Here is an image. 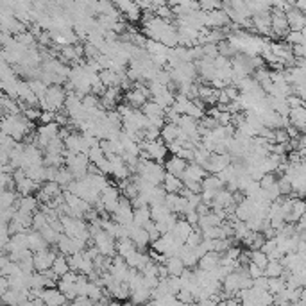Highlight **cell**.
<instances>
[{"label": "cell", "mask_w": 306, "mask_h": 306, "mask_svg": "<svg viewBox=\"0 0 306 306\" xmlns=\"http://www.w3.org/2000/svg\"><path fill=\"white\" fill-rule=\"evenodd\" d=\"M59 254V251H57L56 245H49V247H45V249L41 251H36V253H33V265H34V270H38V272H43V270L50 269V265H52L54 258Z\"/></svg>", "instance_id": "6da1fadb"}, {"label": "cell", "mask_w": 306, "mask_h": 306, "mask_svg": "<svg viewBox=\"0 0 306 306\" xmlns=\"http://www.w3.org/2000/svg\"><path fill=\"white\" fill-rule=\"evenodd\" d=\"M90 244H93L98 249V253L104 254V256L113 258L115 254H117V249H115V238L111 237L110 233L104 231V229H100L98 233H95L93 237L90 238Z\"/></svg>", "instance_id": "7a4b0ae2"}, {"label": "cell", "mask_w": 306, "mask_h": 306, "mask_svg": "<svg viewBox=\"0 0 306 306\" xmlns=\"http://www.w3.org/2000/svg\"><path fill=\"white\" fill-rule=\"evenodd\" d=\"M79 272H74V270H68L57 279V288L61 290V294L66 297V301H74V297L77 295L75 292V278H77Z\"/></svg>", "instance_id": "3957f363"}, {"label": "cell", "mask_w": 306, "mask_h": 306, "mask_svg": "<svg viewBox=\"0 0 306 306\" xmlns=\"http://www.w3.org/2000/svg\"><path fill=\"white\" fill-rule=\"evenodd\" d=\"M63 192V188L56 183V181H43L36 190V199L40 202H49L54 197H57Z\"/></svg>", "instance_id": "277c9868"}, {"label": "cell", "mask_w": 306, "mask_h": 306, "mask_svg": "<svg viewBox=\"0 0 306 306\" xmlns=\"http://www.w3.org/2000/svg\"><path fill=\"white\" fill-rule=\"evenodd\" d=\"M127 272H129V267H127L126 260L119 254H115L111 258V265H110V274L113 276L115 281H126Z\"/></svg>", "instance_id": "5b68a950"}, {"label": "cell", "mask_w": 306, "mask_h": 306, "mask_svg": "<svg viewBox=\"0 0 306 306\" xmlns=\"http://www.w3.org/2000/svg\"><path fill=\"white\" fill-rule=\"evenodd\" d=\"M40 297L43 299V304H49V306H54V304H65L66 297L61 294V290L57 288V286H50V288H43L41 290Z\"/></svg>", "instance_id": "8992f818"}, {"label": "cell", "mask_w": 306, "mask_h": 306, "mask_svg": "<svg viewBox=\"0 0 306 306\" xmlns=\"http://www.w3.org/2000/svg\"><path fill=\"white\" fill-rule=\"evenodd\" d=\"M126 263H127V267H131V269H136V270H142L143 269V265L147 263L149 260H151V256H149L145 251H142V249H135L131 254H127L126 258Z\"/></svg>", "instance_id": "52a82bcc"}, {"label": "cell", "mask_w": 306, "mask_h": 306, "mask_svg": "<svg viewBox=\"0 0 306 306\" xmlns=\"http://www.w3.org/2000/svg\"><path fill=\"white\" fill-rule=\"evenodd\" d=\"M288 122H290V126L297 127L301 133H304V127H306V110H304V106L290 108Z\"/></svg>", "instance_id": "ba28073f"}, {"label": "cell", "mask_w": 306, "mask_h": 306, "mask_svg": "<svg viewBox=\"0 0 306 306\" xmlns=\"http://www.w3.org/2000/svg\"><path fill=\"white\" fill-rule=\"evenodd\" d=\"M206 174H208V172L204 170V167H200L199 163H195V161H188L186 168H184V172L181 174V179H192V181H199L200 183Z\"/></svg>", "instance_id": "9c48e42d"}, {"label": "cell", "mask_w": 306, "mask_h": 306, "mask_svg": "<svg viewBox=\"0 0 306 306\" xmlns=\"http://www.w3.org/2000/svg\"><path fill=\"white\" fill-rule=\"evenodd\" d=\"M124 102H127L129 106L133 108H142L143 104H145V100H149V97L145 93H143L142 90H138V88H131V90L126 91V95H122Z\"/></svg>", "instance_id": "30bf717a"}, {"label": "cell", "mask_w": 306, "mask_h": 306, "mask_svg": "<svg viewBox=\"0 0 306 306\" xmlns=\"http://www.w3.org/2000/svg\"><path fill=\"white\" fill-rule=\"evenodd\" d=\"M186 159L179 158V156L172 154L170 158L165 161V172H170V174H174V176L181 177V174L184 172V168H186Z\"/></svg>", "instance_id": "8fae6325"}, {"label": "cell", "mask_w": 306, "mask_h": 306, "mask_svg": "<svg viewBox=\"0 0 306 306\" xmlns=\"http://www.w3.org/2000/svg\"><path fill=\"white\" fill-rule=\"evenodd\" d=\"M27 247L33 253H36V251H41L45 249V247H49V244L45 242V238L41 237V233L36 231V229H29L27 231Z\"/></svg>", "instance_id": "7c38bea8"}, {"label": "cell", "mask_w": 306, "mask_h": 306, "mask_svg": "<svg viewBox=\"0 0 306 306\" xmlns=\"http://www.w3.org/2000/svg\"><path fill=\"white\" fill-rule=\"evenodd\" d=\"M15 206H17L18 210H24V212L34 213L40 208V200H38L36 195H33V193H29V195H18Z\"/></svg>", "instance_id": "4fadbf2b"}, {"label": "cell", "mask_w": 306, "mask_h": 306, "mask_svg": "<svg viewBox=\"0 0 306 306\" xmlns=\"http://www.w3.org/2000/svg\"><path fill=\"white\" fill-rule=\"evenodd\" d=\"M177 256L181 258V261H183L184 267H188V269H193V267H197V261H199V256H197V254H195V249H193V247H190V245L183 244V247H181V249H179Z\"/></svg>", "instance_id": "5bb4252c"}, {"label": "cell", "mask_w": 306, "mask_h": 306, "mask_svg": "<svg viewBox=\"0 0 306 306\" xmlns=\"http://www.w3.org/2000/svg\"><path fill=\"white\" fill-rule=\"evenodd\" d=\"M219 261H221V254L217 253V251H208L206 254L199 258L197 261V267L202 270H213L217 265H219Z\"/></svg>", "instance_id": "9a60e30c"}, {"label": "cell", "mask_w": 306, "mask_h": 306, "mask_svg": "<svg viewBox=\"0 0 306 306\" xmlns=\"http://www.w3.org/2000/svg\"><path fill=\"white\" fill-rule=\"evenodd\" d=\"M177 127L179 131L186 133L188 136L197 133V127H199V120L197 119H192L190 115H179V120H177Z\"/></svg>", "instance_id": "2e32d148"}, {"label": "cell", "mask_w": 306, "mask_h": 306, "mask_svg": "<svg viewBox=\"0 0 306 306\" xmlns=\"http://www.w3.org/2000/svg\"><path fill=\"white\" fill-rule=\"evenodd\" d=\"M140 111H142L147 119H156V117H163L165 119V108H161L158 102H154L152 98L151 100H145V104L140 108Z\"/></svg>", "instance_id": "e0dca14e"}, {"label": "cell", "mask_w": 306, "mask_h": 306, "mask_svg": "<svg viewBox=\"0 0 306 306\" xmlns=\"http://www.w3.org/2000/svg\"><path fill=\"white\" fill-rule=\"evenodd\" d=\"M161 186L165 188V192L177 193L181 190V186H183V181H181V177L174 176V174H170V172H165V177H163V181H161Z\"/></svg>", "instance_id": "ac0fdd59"}, {"label": "cell", "mask_w": 306, "mask_h": 306, "mask_svg": "<svg viewBox=\"0 0 306 306\" xmlns=\"http://www.w3.org/2000/svg\"><path fill=\"white\" fill-rule=\"evenodd\" d=\"M115 249H117V254H119V256L126 258L127 254H131L136 249V245L129 237H124V238H117V240H115Z\"/></svg>", "instance_id": "d6986e66"}, {"label": "cell", "mask_w": 306, "mask_h": 306, "mask_svg": "<svg viewBox=\"0 0 306 306\" xmlns=\"http://www.w3.org/2000/svg\"><path fill=\"white\" fill-rule=\"evenodd\" d=\"M65 149L66 151H72V152H82V140H81V133L77 131H72L65 140Z\"/></svg>", "instance_id": "ffe728a7"}, {"label": "cell", "mask_w": 306, "mask_h": 306, "mask_svg": "<svg viewBox=\"0 0 306 306\" xmlns=\"http://www.w3.org/2000/svg\"><path fill=\"white\" fill-rule=\"evenodd\" d=\"M163 263L168 270V276H179L184 270V263L181 261L179 256H167Z\"/></svg>", "instance_id": "44dd1931"}, {"label": "cell", "mask_w": 306, "mask_h": 306, "mask_svg": "<svg viewBox=\"0 0 306 306\" xmlns=\"http://www.w3.org/2000/svg\"><path fill=\"white\" fill-rule=\"evenodd\" d=\"M149 221H152V219H151V212H149V206H142V208H133V224L143 228V226L147 224Z\"/></svg>", "instance_id": "7402d4cb"}, {"label": "cell", "mask_w": 306, "mask_h": 306, "mask_svg": "<svg viewBox=\"0 0 306 306\" xmlns=\"http://www.w3.org/2000/svg\"><path fill=\"white\" fill-rule=\"evenodd\" d=\"M177 131H179V127H177V124H172V122H165V126L159 129V138L163 140L165 143L172 142V140L177 138Z\"/></svg>", "instance_id": "603a6c76"}, {"label": "cell", "mask_w": 306, "mask_h": 306, "mask_svg": "<svg viewBox=\"0 0 306 306\" xmlns=\"http://www.w3.org/2000/svg\"><path fill=\"white\" fill-rule=\"evenodd\" d=\"M50 269L56 272V276L57 278H61L63 274L65 272H68L70 270V267H68V260H66V256L65 254H57L56 258H54V261H52V265H50Z\"/></svg>", "instance_id": "cb8c5ba5"}, {"label": "cell", "mask_w": 306, "mask_h": 306, "mask_svg": "<svg viewBox=\"0 0 306 306\" xmlns=\"http://www.w3.org/2000/svg\"><path fill=\"white\" fill-rule=\"evenodd\" d=\"M283 269L285 267L281 265L279 260H269L267 265L263 267V276H267V278H278V276H281Z\"/></svg>", "instance_id": "d4e9b609"}, {"label": "cell", "mask_w": 306, "mask_h": 306, "mask_svg": "<svg viewBox=\"0 0 306 306\" xmlns=\"http://www.w3.org/2000/svg\"><path fill=\"white\" fill-rule=\"evenodd\" d=\"M18 199L17 190H9V188H4L0 190V208H9V206H15Z\"/></svg>", "instance_id": "484cf974"}, {"label": "cell", "mask_w": 306, "mask_h": 306, "mask_svg": "<svg viewBox=\"0 0 306 306\" xmlns=\"http://www.w3.org/2000/svg\"><path fill=\"white\" fill-rule=\"evenodd\" d=\"M202 188H208V190H221L224 188V183L221 181V177L217 176V174H206L200 181V190Z\"/></svg>", "instance_id": "4316f807"}, {"label": "cell", "mask_w": 306, "mask_h": 306, "mask_svg": "<svg viewBox=\"0 0 306 306\" xmlns=\"http://www.w3.org/2000/svg\"><path fill=\"white\" fill-rule=\"evenodd\" d=\"M63 151H65V143L59 136H56V138L49 140V143L43 149V154H61Z\"/></svg>", "instance_id": "83f0119b"}, {"label": "cell", "mask_w": 306, "mask_h": 306, "mask_svg": "<svg viewBox=\"0 0 306 306\" xmlns=\"http://www.w3.org/2000/svg\"><path fill=\"white\" fill-rule=\"evenodd\" d=\"M129 299L133 302H149V299H151V288L142 286V288H138V290H131Z\"/></svg>", "instance_id": "f1b7e54d"}, {"label": "cell", "mask_w": 306, "mask_h": 306, "mask_svg": "<svg viewBox=\"0 0 306 306\" xmlns=\"http://www.w3.org/2000/svg\"><path fill=\"white\" fill-rule=\"evenodd\" d=\"M72 179H74V176H72V172H70L68 168H66V167H63V165H61V167H59V168H57V172H56V177H54V181H56V183L59 184V186H61V188H65L66 184H68Z\"/></svg>", "instance_id": "f546056e"}, {"label": "cell", "mask_w": 306, "mask_h": 306, "mask_svg": "<svg viewBox=\"0 0 306 306\" xmlns=\"http://www.w3.org/2000/svg\"><path fill=\"white\" fill-rule=\"evenodd\" d=\"M40 233H41V237L45 238V242H47L49 245H56L57 238H59V235H61V233H57L56 229H54L50 224H45V226H43V228L40 229Z\"/></svg>", "instance_id": "4dcf8cb0"}, {"label": "cell", "mask_w": 306, "mask_h": 306, "mask_svg": "<svg viewBox=\"0 0 306 306\" xmlns=\"http://www.w3.org/2000/svg\"><path fill=\"white\" fill-rule=\"evenodd\" d=\"M102 294H104V288H102L98 283L95 281H88V285H86V295L91 299L93 302H97L98 299L102 297Z\"/></svg>", "instance_id": "1f68e13d"}, {"label": "cell", "mask_w": 306, "mask_h": 306, "mask_svg": "<svg viewBox=\"0 0 306 306\" xmlns=\"http://www.w3.org/2000/svg\"><path fill=\"white\" fill-rule=\"evenodd\" d=\"M285 288H286L285 279H283L281 276H278V278H269V283H267V290H269L272 295L279 294V292H283Z\"/></svg>", "instance_id": "d6a6232c"}, {"label": "cell", "mask_w": 306, "mask_h": 306, "mask_svg": "<svg viewBox=\"0 0 306 306\" xmlns=\"http://www.w3.org/2000/svg\"><path fill=\"white\" fill-rule=\"evenodd\" d=\"M183 115H190L192 119H197V120H200L204 117V108L202 106H199V104H195L193 100H188V104H186V110H184V113Z\"/></svg>", "instance_id": "836d02e7"}, {"label": "cell", "mask_w": 306, "mask_h": 306, "mask_svg": "<svg viewBox=\"0 0 306 306\" xmlns=\"http://www.w3.org/2000/svg\"><path fill=\"white\" fill-rule=\"evenodd\" d=\"M43 165L45 167H56L59 168L61 165H65V158L61 154H43Z\"/></svg>", "instance_id": "e575fe53"}, {"label": "cell", "mask_w": 306, "mask_h": 306, "mask_svg": "<svg viewBox=\"0 0 306 306\" xmlns=\"http://www.w3.org/2000/svg\"><path fill=\"white\" fill-rule=\"evenodd\" d=\"M249 261H253V263H256L258 267H261V269H263L269 260H267V254L263 253L261 249H251L249 251Z\"/></svg>", "instance_id": "d590c367"}, {"label": "cell", "mask_w": 306, "mask_h": 306, "mask_svg": "<svg viewBox=\"0 0 306 306\" xmlns=\"http://www.w3.org/2000/svg\"><path fill=\"white\" fill-rule=\"evenodd\" d=\"M45 224H49L47 222V215L41 210H36V212L33 213V222H31V229H36V231H40L41 228Z\"/></svg>", "instance_id": "8d00e7d4"}, {"label": "cell", "mask_w": 306, "mask_h": 306, "mask_svg": "<svg viewBox=\"0 0 306 306\" xmlns=\"http://www.w3.org/2000/svg\"><path fill=\"white\" fill-rule=\"evenodd\" d=\"M86 154H88V159H90V163H97L98 159H102L104 158V151H102L100 149V145H93V147H90L88 149V152H86Z\"/></svg>", "instance_id": "74e56055"}, {"label": "cell", "mask_w": 306, "mask_h": 306, "mask_svg": "<svg viewBox=\"0 0 306 306\" xmlns=\"http://www.w3.org/2000/svg\"><path fill=\"white\" fill-rule=\"evenodd\" d=\"M245 270H247V274H249V278H253V279L263 276V269H261V267H258L256 263H253V261H247Z\"/></svg>", "instance_id": "f35d334b"}, {"label": "cell", "mask_w": 306, "mask_h": 306, "mask_svg": "<svg viewBox=\"0 0 306 306\" xmlns=\"http://www.w3.org/2000/svg\"><path fill=\"white\" fill-rule=\"evenodd\" d=\"M176 297H177V301H179L181 304H184V302H193V301H195L193 294L188 288H179V292L176 294Z\"/></svg>", "instance_id": "ab89813d"}, {"label": "cell", "mask_w": 306, "mask_h": 306, "mask_svg": "<svg viewBox=\"0 0 306 306\" xmlns=\"http://www.w3.org/2000/svg\"><path fill=\"white\" fill-rule=\"evenodd\" d=\"M286 41H288L290 45H297V43H302V45H304V36H302V31H292V33H288Z\"/></svg>", "instance_id": "60d3db41"}, {"label": "cell", "mask_w": 306, "mask_h": 306, "mask_svg": "<svg viewBox=\"0 0 306 306\" xmlns=\"http://www.w3.org/2000/svg\"><path fill=\"white\" fill-rule=\"evenodd\" d=\"M167 285H168V290H170L172 294H177L179 288H181L179 276H167Z\"/></svg>", "instance_id": "b9f144b4"}, {"label": "cell", "mask_w": 306, "mask_h": 306, "mask_svg": "<svg viewBox=\"0 0 306 306\" xmlns=\"http://www.w3.org/2000/svg\"><path fill=\"white\" fill-rule=\"evenodd\" d=\"M286 104H288V108H299V106H304V98L297 97V95L294 93H288L285 97Z\"/></svg>", "instance_id": "7bdbcfd3"}, {"label": "cell", "mask_w": 306, "mask_h": 306, "mask_svg": "<svg viewBox=\"0 0 306 306\" xmlns=\"http://www.w3.org/2000/svg\"><path fill=\"white\" fill-rule=\"evenodd\" d=\"M222 90L226 91V95H228L229 100H237L238 95H240V90H238V88H237L235 84H228L226 88H222Z\"/></svg>", "instance_id": "ee69618b"}, {"label": "cell", "mask_w": 306, "mask_h": 306, "mask_svg": "<svg viewBox=\"0 0 306 306\" xmlns=\"http://www.w3.org/2000/svg\"><path fill=\"white\" fill-rule=\"evenodd\" d=\"M217 124H219V126H228V124H231V113H229V111H226V110L219 111Z\"/></svg>", "instance_id": "f6af8a7d"}, {"label": "cell", "mask_w": 306, "mask_h": 306, "mask_svg": "<svg viewBox=\"0 0 306 306\" xmlns=\"http://www.w3.org/2000/svg\"><path fill=\"white\" fill-rule=\"evenodd\" d=\"M61 56L65 57V61H70V59H77V57H79L77 52H75V47H70V45L63 47Z\"/></svg>", "instance_id": "bcb514c9"}, {"label": "cell", "mask_w": 306, "mask_h": 306, "mask_svg": "<svg viewBox=\"0 0 306 306\" xmlns=\"http://www.w3.org/2000/svg\"><path fill=\"white\" fill-rule=\"evenodd\" d=\"M288 140L290 138L285 129H274V143H286Z\"/></svg>", "instance_id": "7dc6e473"}, {"label": "cell", "mask_w": 306, "mask_h": 306, "mask_svg": "<svg viewBox=\"0 0 306 306\" xmlns=\"http://www.w3.org/2000/svg\"><path fill=\"white\" fill-rule=\"evenodd\" d=\"M40 120L41 124H49V122H54L56 120V111H49V110H45V111H41L40 113Z\"/></svg>", "instance_id": "c3c4849f"}, {"label": "cell", "mask_w": 306, "mask_h": 306, "mask_svg": "<svg viewBox=\"0 0 306 306\" xmlns=\"http://www.w3.org/2000/svg\"><path fill=\"white\" fill-rule=\"evenodd\" d=\"M181 181H183V186L188 188L190 192H193V193L200 192V183H199V181H192V179H181Z\"/></svg>", "instance_id": "681fc988"}, {"label": "cell", "mask_w": 306, "mask_h": 306, "mask_svg": "<svg viewBox=\"0 0 306 306\" xmlns=\"http://www.w3.org/2000/svg\"><path fill=\"white\" fill-rule=\"evenodd\" d=\"M184 219H186V221L190 222L192 226H195L197 221H199V213H197L195 210H192V212H186V213H184Z\"/></svg>", "instance_id": "f907efd6"}, {"label": "cell", "mask_w": 306, "mask_h": 306, "mask_svg": "<svg viewBox=\"0 0 306 306\" xmlns=\"http://www.w3.org/2000/svg\"><path fill=\"white\" fill-rule=\"evenodd\" d=\"M167 276H168V270H167V267H165V263H158V278L163 279V278H167Z\"/></svg>", "instance_id": "816d5d0a"}]
</instances>
